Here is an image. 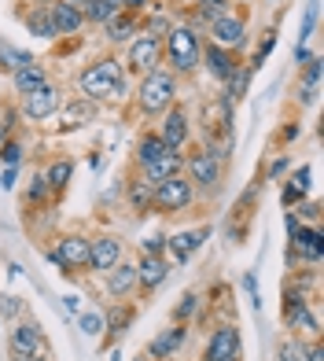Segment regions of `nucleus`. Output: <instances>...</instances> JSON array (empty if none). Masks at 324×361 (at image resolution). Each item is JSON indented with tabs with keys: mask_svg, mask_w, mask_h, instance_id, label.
<instances>
[{
	"mask_svg": "<svg viewBox=\"0 0 324 361\" xmlns=\"http://www.w3.org/2000/svg\"><path fill=\"white\" fill-rule=\"evenodd\" d=\"M77 96L92 104H118L129 96V74L118 56H104L77 71Z\"/></svg>",
	"mask_w": 324,
	"mask_h": 361,
	"instance_id": "nucleus-1",
	"label": "nucleus"
},
{
	"mask_svg": "<svg viewBox=\"0 0 324 361\" xmlns=\"http://www.w3.org/2000/svg\"><path fill=\"white\" fill-rule=\"evenodd\" d=\"M177 104V78L166 67H155L148 74H140L137 89H133V107L144 118H158Z\"/></svg>",
	"mask_w": 324,
	"mask_h": 361,
	"instance_id": "nucleus-2",
	"label": "nucleus"
},
{
	"mask_svg": "<svg viewBox=\"0 0 324 361\" xmlns=\"http://www.w3.org/2000/svg\"><path fill=\"white\" fill-rule=\"evenodd\" d=\"M199 52H203V41L188 23L170 26V34L162 37V63H166V71L173 78H192L199 71Z\"/></svg>",
	"mask_w": 324,
	"mask_h": 361,
	"instance_id": "nucleus-3",
	"label": "nucleus"
},
{
	"mask_svg": "<svg viewBox=\"0 0 324 361\" xmlns=\"http://www.w3.org/2000/svg\"><path fill=\"white\" fill-rule=\"evenodd\" d=\"M185 177L192 180L196 195H214L225 180V162L218 159V147L214 144L185 147Z\"/></svg>",
	"mask_w": 324,
	"mask_h": 361,
	"instance_id": "nucleus-4",
	"label": "nucleus"
},
{
	"mask_svg": "<svg viewBox=\"0 0 324 361\" xmlns=\"http://www.w3.org/2000/svg\"><path fill=\"white\" fill-rule=\"evenodd\" d=\"M199 203L196 188L185 173L177 177H166V180H155V195H151V214H162V218H173V214H188L192 207Z\"/></svg>",
	"mask_w": 324,
	"mask_h": 361,
	"instance_id": "nucleus-5",
	"label": "nucleus"
},
{
	"mask_svg": "<svg viewBox=\"0 0 324 361\" xmlns=\"http://www.w3.org/2000/svg\"><path fill=\"white\" fill-rule=\"evenodd\" d=\"M89 236L85 233H63L59 240H56V247L48 251V262L59 269V273H67V276H74V273H85L89 269Z\"/></svg>",
	"mask_w": 324,
	"mask_h": 361,
	"instance_id": "nucleus-6",
	"label": "nucleus"
},
{
	"mask_svg": "<svg viewBox=\"0 0 324 361\" xmlns=\"http://www.w3.org/2000/svg\"><path fill=\"white\" fill-rule=\"evenodd\" d=\"M8 354L11 361H44L48 357V343H44V332L37 321H15L11 328V339H8Z\"/></svg>",
	"mask_w": 324,
	"mask_h": 361,
	"instance_id": "nucleus-7",
	"label": "nucleus"
},
{
	"mask_svg": "<svg viewBox=\"0 0 324 361\" xmlns=\"http://www.w3.org/2000/svg\"><path fill=\"white\" fill-rule=\"evenodd\" d=\"M162 67V41L151 34H137L133 41L125 44V74H148Z\"/></svg>",
	"mask_w": 324,
	"mask_h": 361,
	"instance_id": "nucleus-8",
	"label": "nucleus"
},
{
	"mask_svg": "<svg viewBox=\"0 0 324 361\" xmlns=\"http://www.w3.org/2000/svg\"><path fill=\"white\" fill-rule=\"evenodd\" d=\"M162 126L155 129V133L162 137V144L170 147V152H185V147H192V114L188 107L173 104L166 114H158Z\"/></svg>",
	"mask_w": 324,
	"mask_h": 361,
	"instance_id": "nucleus-9",
	"label": "nucleus"
},
{
	"mask_svg": "<svg viewBox=\"0 0 324 361\" xmlns=\"http://www.w3.org/2000/svg\"><path fill=\"white\" fill-rule=\"evenodd\" d=\"M203 361H243V339H239V328L232 321H221L210 332Z\"/></svg>",
	"mask_w": 324,
	"mask_h": 361,
	"instance_id": "nucleus-10",
	"label": "nucleus"
},
{
	"mask_svg": "<svg viewBox=\"0 0 324 361\" xmlns=\"http://www.w3.org/2000/svg\"><path fill=\"white\" fill-rule=\"evenodd\" d=\"M210 44L218 48H229V52H239V48H247V19L232 8L225 11L221 19L210 23Z\"/></svg>",
	"mask_w": 324,
	"mask_h": 361,
	"instance_id": "nucleus-11",
	"label": "nucleus"
},
{
	"mask_svg": "<svg viewBox=\"0 0 324 361\" xmlns=\"http://www.w3.org/2000/svg\"><path fill=\"white\" fill-rule=\"evenodd\" d=\"M63 104V92L56 81H48V85H41L37 92H30L23 96V104H19V114L26 122H48V118H56V111Z\"/></svg>",
	"mask_w": 324,
	"mask_h": 361,
	"instance_id": "nucleus-12",
	"label": "nucleus"
},
{
	"mask_svg": "<svg viewBox=\"0 0 324 361\" xmlns=\"http://www.w3.org/2000/svg\"><path fill=\"white\" fill-rule=\"evenodd\" d=\"M89 269L96 273V276H104L107 269H115L118 262L125 258V243H122V236H115V233H100V236H89Z\"/></svg>",
	"mask_w": 324,
	"mask_h": 361,
	"instance_id": "nucleus-13",
	"label": "nucleus"
},
{
	"mask_svg": "<svg viewBox=\"0 0 324 361\" xmlns=\"http://www.w3.org/2000/svg\"><path fill=\"white\" fill-rule=\"evenodd\" d=\"M199 67L218 81V85H225L239 67H243V59H239V52H229V48H218V44H210V41H203V52H199Z\"/></svg>",
	"mask_w": 324,
	"mask_h": 361,
	"instance_id": "nucleus-14",
	"label": "nucleus"
},
{
	"mask_svg": "<svg viewBox=\"0 0 324 361\" xmlns=\"http://www.w3.org/2000/svg\"><path fill=\"white\" fill-rule=\"evenodd\" d=\"M206 240H210V225L170 233V236H166V262H170V266H185V262H188L192 255H196Z\"/></svg>",
	"mask_w": 324,
	"mask_h": 361,
	"instance_id": "nucleus-15",
	"label": "nucleus"
},
{
	"mask_svg": "<svg viewBox=\"0 0 324 361\" xmlns=\"http://www.w3.org/2000/svg\"><path fill=\"white\" fill-rule=\"evenodd\" d=\"M104 291H107L111 302L133 299V295H137V262H125L122 258L115 269H107L104 273Z\"/></svg>",
	"mask_w": 324,
	"mask_h": 361,
	"instance_id": "nucleus-16",
	"label": "nucleus"
},
{
	"mask_svg": "<svg viewBox=\"0 0 324 361\" xmlns=\"http://www.w3.org/2000/svg\"><path fill=\"white\" fill-rule=\"evenodd\" d=\"M170 269L173 266L166 262V255H140V262H137V291L140 295L158 291L170 281Z\"/></svg>",
	"mask_w": 324,
	"mask_h": 361,
	"instance_id": "nucleus-17",
	"label": "nucleus"
},
{
	"mask_svg": "<svg viewBox=\"0 0 324 361\" xmlns=\"http://www.w3.org/2000/svg\"><path fill=\"white\" fill-rule=\"evenodd\" d=\"M320 255H324V233L317 225H299V233L291 236V258L306 262V266H320Z\"/></svg>",
	"mask_w": 324,
	"mask_h": 361,
	"instance_id": "nucleus-18",
	"label": "nucleus"
},
{
	"mask_svg": "<svg viewBox=\"0 0 324 361\" xmlns=\"http://www.w3.org/2000/svg\"><path fill=\"white\" fill-rule=\"evenodd\" d=\"M151 195H155V180H148L140 170H133V177L125 180V203L137 218L151 214Z\"/></svg>",
	"mask_w": 324,
	"mask_h": 361,
	"instance_id": "nucleus-19",
	"label": "nucleus"
},
{
	"mask_svg": "<svg viewBox=\"0 0 324 361\" xmlns=\"http://www.w3.org/2000/svg\"><path fill=\"white\" fill-rule=\"evenodd\" d=\"M100 30H104V41H107L111 48H122V44H129V41L140 34V15H133V11H118L115 19L104 23Z\"/></svg>",
	"mask_w": 324,
	"mask_h": 361,
	"instance_id": "nucleus-20",
	"label": "nucleus"
},
{
	"mask_svg": "<svg viewBox=\"0 0 324 361\" xmlns=\"http://www.w3.org/2000/svg\"><path fill=\"white\" fill-rule=\"evenodd\" d=\"M48 15H52L59 37H77L81 30H85V15H81V8L67 4V0H52V4H48Z\"/></svg>",
	"mask_w": 324,
	"mask_h": 361,
	"instance_id": "nucleus-21",
	"label": "nucleus"
},
{
	"mask_svg": "<svg viewBox=\"0 0 324 361\" xmlns=\"http://www.w3.org/2000/svg\"><path fill=\"white\" fill-rule=\"evenodd\" d=\"M56 114H59V126L63 129H77V126H89L96 114H100V104L85 100V96H74V100H63Z\"/></svg>",
	"mask_w": 324,
	"mask_h": 361,
	"instance_id": "nucleus-22",
	"label": "nucleus"
},
{
	"mask_svg": "<svg viewBox=\"0 0 324 361\" xmlns=\"http://www.w3.org/2000/svg\"><path fill=\"white\" fill-rule=\"evenodd\" d=\"M185 339H188V324L177 321L173 328H166V332H158V336L148 343V357H151V361H170L177 350L185 347Z\"/></svg>",
	"mask_w": 324,
	"mask_h": 361,
	"instance_id": "nucleus-23",
	"label": "nucleus"
},
{
	"mask_svg": "<svg viewBox=\"0 0 324 361\" xmlns=\"http://www.w3.org/2000/svg\"><path fill=\"white\" fill-rule=\"evenodd\" d=\"M48 71H44V63L41 59H34V63H26V67H19V71H11V89H15V96H30V92H37L41 85H48Z\"/></svg>",
	"mask_w": 324,
	"mask_h": 361,
	"instance_id": "nucleus-24",
	"label": "nucleus"
},
{
	"mask_svg": "<svg viewBox=\"0 0 324 361\" xmlns=\"http://www.w3.org/2000/svg\"><path fill=\"white\" fill-rule=\"evenodd\" d=\"M284 324L291 328V336H313V339H320V317L313 314L310 302L287 310V314H284Z\"/></svg>",
	"mask_w": 324,
	"mask_h": 361,
	"instance_id": "nucleus-25",
	"label": "nucleus"
},
{
	"mask_svg": "<svg viewBox=\"0 0 324 361\" xmlns=\"http://www.w3.org/2000/svg\"><path fill=\"white\" fill-rule=\"evenodd\" d=\"M148 180H166V177H177L185 173V152H162L155 162H148V166L140 170Z\"/></svg>",
	"mask_w": 324,
	"mask_h": 361,
	"instance_id": "nucleus-26",
	"label": "nucleus"
},
{
	"mask_svg": "<svg viewBox=\"0 0 324 361\" xmlns=\"http://www.w3.org/2000/svg\"><path fill=\"white\" fill-rule=\"evenodd\" d=\"M41 173H44L48 188H52V200H56V195H63V192H67V185L74 180V162H70L67 155H59V159L48 162V166H44Z\"/></svg>",
	"mask_w": 324,
	"mask_h": 361,
	"instance_id": "nucleus-27",
	"label": "nucleus"
},
{
	"mask_svg": "<svg viewBox=\"0 0 324 361\" xmlns=\"http://www.w3.org/2000/svg\"><path fill=\"white\" fill-rule=\"evenodd\" d=\"M129 324H133V306L122 310V302H111V310L104 314V336H107V343H118Z\"/></svg>",
	"mask_w": 324,
	"mask_h": 361,
	"instance_id": "nucleus-28",
	"label": "nucleus"
},
{
	"mask_svg": "<svg viewBox=\"0 0 324 361\" xmlns=\"http://www.w3.org/2000/svg\"><path fill=\"white\" fill-rule=\"evenodd\" d=\"M162 152H170V147L162 144L158 133H151V129H148V133H140V140H137V147H133V170H144V166H148V162H155Z\"/></svg>",
	"mask_w": 324,
	"mask_h": 361,
	"instance_id": "nucleus-29",
	"label": "nucleus"
},
{
	"mask_svg": "<svg viewBox=\"0 0 324 361\" xmlns=\"http://www.w3.org/2000/svg\"><path fill=\"white\" fill-rule=\"evenodd\" d=\"M23 26H26L34 37H41V41H56V37H59V34H56L52 15H48V8H37V4L23 15Z\"/></svg>",
	"mask_w": 324,
	"mask_h": 361,
	"instance_id": "nucleus-30",
	"label": "nucleus"
},
{
	"mask_svg": "<svg viewBox=\"0 0 324 361\" xmlns=\"http://www.w3.org/2000/svg\"><path fill=\"white\" fill-rule=\"evenodd\" d=\"M122 11V0H85L81 15H85V26H104Z\"/></svg>",
	"mask_w": 324,
	"mask_h": 361,
	"instance_id": "nucleus-31",
	"label": "nucleus"
},
{
	"mask_svg": "<svg viewBox=\"0 0 324 361\" xmlns=\"http://www.w3.org/2000/svg\"><path fill=\"white\" fill-rule=\"evenodd\" d=\"M225 11H232L229 0H199V4H196V19H192V30H196V26H210L214 19H221Z\"/></svg>",
	"mask_w": 324,
	"mask_h": 361,
	"instance_id": "nucleus-32",
	"label": "nucleus"
},
{
	"mask_svg": "<svg viewBox=\"0 0 324 361\" xmlns=\"http://www.w3.org/2000/svg\"><path fill=\"white\" fill-rule=\"evenodd\" d=\"M247 85H251V71L239 67L229 81H225V100H229V104H239L243 96H247Z\"/></svg>",
	"mask_w": 324,
	"mask_h": 361,
	"instance_id": "nucleus-33",
	"label": "nucleus"
},
{
	"mask_svg": "<svg viewBox=\"0 0 324 361\" xmlns=\"http://www.w3.org/2000/svg\"><path fill=\"white\" fill-rule=\"evenodd\" d=\"M48 200H52V188H48L44 173H34V177H30V185H26V203L30 207H44Z\"/></svg>",
	"mask_w": 324,
	"mask_h": 361,
	"instance_id": "nucleus-34",
	"label": "nucleus"
},
{
	"mask_svg": "<svg viewBox=\"0 0 324 361\" xmlns=\"http://www.w3.org/2000/svg\"><path fill=\"white\" fill-rule=\"evenodd\" d=\"M273 48H277V34H273V30H269V34L262 37V41H258V48H254V56L247 59V63H243V67H247L251 74L258 71V67H262V63L269 59V52H273Z\"/></svg>",
	"mask_w": 324,
	"mask_h": 361,
	"instance_id": "nucleus-35",
	"label": "nucleus"
},
{
	"mask_svg": "<svg viewBox=\"0 0 324 361\" xmlns=\"http://www.w3.org/2000/svg\"><path fill=\"white\" fill-rule=\"evenodd\" d=\"M170 19H166V15H148V19H140V34H151V37H166L170 34Z\"/></svg>",
	"mask_w": 324,
	"mask_h": 361,
	"instance_id": "nucleus-36",
	"label": "nucleus"
},
{
	"mask_svg": "<svg viewBox=\"0 0 324 361\" xmlns=\"http://www.w3.org/2000/svg\"><path fill=\"white\" fill-rule=\"evenodd\" d=\"M0 63L11 67V71H19V67H26V63H34V56L19 52V48H11V44H0Z\"/></svg>",
	"mask_w": 324,
	"mask_h": 361,
	"instance_id": "nucleus-37",
	"label": "nucleus"
},
{
	"mask_svg": "<svg viewBox=\"0 0 324 361\" xmlns=\"http://www.w3.org/2000/svg\"><path fill=\"white\" fill-rule=\"evenodd\" d=\"M280 361H306V343L302 336H287L280 343Z\"/></svg>",
	"mask_w": 324,
	"mask_h": 361,
	"instance_id": "nucleus-38",
	"label": "nucleus"
},
{
	"mask_svg": "<svg viewBox=\"0 0 324 361\" xmlns=\"http://www.w3.org/2000/svg\"><path fill=\"white\" fill-rule=\"evenodd\" d=\"M0 162H4V166H19V162H23V144L15 137L0 140Z\"/></svg>",
	"mask_w": 324,
	"mask_h": 361,
	"instance_id": "nucleus-39",
	"label": "nucleus"
},
{
	"mask_svg": "<svg viewBox=\"0 0 324 361\" xmlns=\"http://www.w3.org/2000/svg\"><path fill=\"white\" fill-rule=\"evenodd\" d=\"M299 81H302V89H317L320 85V56H310V59L302 63Z\"/></svg>",
	"mask_w": 324,
	"mask_h": 361,
	"instance_id": "nucleus-40",
	"label": "nucleus"
},
{
	"mask_svg": "<svg viewBox=\"0 0 324 361\" xmlns=\"http://www.w3.org/2000/svg\"><path fill=\"white\" fill-rule=\"evenodd\" d=\"M196 310H199V295H196V291H188L185 299L177 302V306H173V321H181V324H188V317L196 314Z\"/></svg>",
	"mask_w": 324,
	"mask_h": 361,
	"instance_id": "nucleus-41",
	"label": "nucleus"
},
{
	"mask_svg": "<svg viewBox=\"0 0 324 361\" xmlns=\"http://www.w3.org/2000/svg\"><path fill=\"white\" fill-rule=\"evenodd\" d=\"M77 328H81L85 336L100 339V336H104V314H96V310H92V314H81V317H77Z\"/></svg>",
	"mask_w": 324,
	"mask_h": 361,
	"instance_id": "nucleus-42",
	"label": "nucleus"
},
{
	"mask_svg": "<svg viewBox=\"0 0 324 361\" xmlns=\"http://www.w3.org/2000/svg\"><path fill=\"white\" fill-rule=\"evenodd\" d=\"M140 251H144V255H166V236H162V233L144 236V240H140Z\"/></svg>",
	"mask_w": 324,
	"mask_h": 361,
	"instance_id": "nucleus-43",
	"label": "nucleus"
},
{
	"mask_svg": "<svg viewBox=\"0 0 324 361\" xmlns=\"http://www.w3.org/2000/svg\"><path fill=\"white\" fill-rule=\"evenodd\" d=\"M0 317H8V321L23 317V299H15V295H4V302H0Z\"/></svg>",
	"mask_w": 324,
	"mask_h": 361,
	"instance_id": "nucleus-44",
	"label": "nucleus"
},
{
	"mask_svg": "<svg viewBox=\"0 0 324 361\" xmlns=\"http://www.w3.org/2000/svg\"><path fill=\"white\" fill-rule=\"evenodd\" d=\"M317 26V0H310V8H306V19H302V34H299V44H306V37L313 34Z\"/></svg>",
	"mask_w": 324,
	"mask_h": 361,
	"instance_id": "nucleus-45",
	"label": "nucleus"
},
{
	"mask_svg": "<svg viewBox=\"0 0 324 361\" xmlns=\"http://www.w3.org/2000/svg\"><path fill=\"white\" fill-rule=\"evenodd\" d=\"M299 221L317 225L320 221V203H299Z\"/></svg>",
	"mask_w": 324,
	"mask_h": 361,
	"instance_id": "nucleus-46",
	"label": "nucleus"
},
{
	"mask_svg": "<svg viewBox=\"0 0 324 361\" xmlns=\"http://www.w3.org/2000/svg\"><path fill=\"white\" fill-rule=\"evenodd\" d=\"M287 185H295V188L306 195V192H310V166H299V170H295V177H291Z\"/></svg>",
	"mask_w": 324,
	"mask_h": 361,
	"instance_id": "nucleus-47",
	"label": "nucleus"
},
{
	"mask_svg": "<svg viewBox=\"0 0 324 361\" xmlns=\"http://www.w3.org/2000/svg\"><path fill=\"white\" fill-rule=\"evenodd\" d=\"M15 177H19V166H4V170H0V188L11 192L15 188Z\"/></svg>",
	"mask_w": 324,
	"mask_h": 361,
	"instance_id": "nucleus-48",
	"label": "nucleus"
},
{
	"mask_svg": "<svg viewBox=\"0 0 324 361\" xmlns=\"http://www.w3.org/2000/svg\"><path fill=\"white\" fill-rule=\"evenodd\" d=\"M280 200H284V207H295V203H302V200H306V195H302L295 185H284V195H280Z\"/></svg>",
	"mask_w": 324,
	"mask_h": 361,
	"instance_id": "nucleus-49",
	"label": "nucleus"
},
{
	"mask_svg": "<svg viewBox=\"0 0 324 361\" xmlns=\"http://www.w3.org/2000/svg\"><path fill=\"white\" fill-rule=\"evenodd\" d=\"M243 288L251 291V302H254V310H262V299H258V281H254V273L243 276Z\"/></svg>",
	"mask_w": 324,
	"mask_h": 361,
	"instance_id": "nucleus-50",
	"label": "nucleus"
},
{
	"mask_svg": "<svg viewBox=\"0 0 324 361\" xmlns=\"http://www.w3.org/2000/svg\"><path fill=\"white\" fill-rule=\"evenodd\" d=\"M144 8H151V0H122V11H133V15H140Z\"/></svg>",
	"mask_w": 324,
	"mask_h": 361,
	"instance_id": "nucleus-51",
	"label": "nucleus"
},
{
	"mask_svg": "<svg viewBox=\"0 0 324 361\" xmlns=\"http://www.w3.org/2000/svg\"><path fill=\"white\" fill-rule=\"evenodd\" d=\"M291 166L287 159H277V162H269V180H277V177H284V170Z\"/></svg>",
	"mask_w": 324,
	"mask_h": 361,
	"instance_id": "nucleus-52",
	"label": "nucleus"
},
{
	"mask_svg": "<svg viewBox=\"0 0 324 361\" xmlns=\"http://www.w3.org/2000/svg\"><path fill=\"white\" fill-rule=\"evenodd\" d=\"M295 137H299V122H287V126L280 129V140L287 144V140H295Z\"/></svg>",
	"mask_w": 324,
	"mask_h": 361,
	"instance_id": "nucleus-53",
	"label": "nucleus"
},
{
	"mask_svg": "<svg viewBox=\"0 0 324 361\" xmlns=\"http://www.w3.org/2000/svg\"><path fill=\"white\" fill-rule=\"evenodd\" d=\"M306 59H310V48H306V44H295V63H299V67H302Z\"/></svg>",
	"mask_w": 324,
	"mask_h": 361,
	"instance_id": "nucleus-54",
	"label": "nucleus"
},
{
	"mask_svg": "<svg viewBox=\"0 0 324 361\" xmlns=\"http://www.w3.org/2000/svg\"><path fill=\"white\" fill-rule=\"evenodd\" d=\"M299 225H302L299 214H287V236H295V233H299Z\"/></svg>",
	"mask_w": 324,
	"mask_h": 361,
	"instance_id": "nucleus-55",
	"label": "nucleus"
},
{
	"mask_svg": "<svg viewBox=\"0 0 324 361\" xmlns=\"http://www.w3.org/2000/svg\"><path fill=\"white\" fill-rule=\"evenodd\" d=\"M111 361H122V350H111Z\"/></svg>",
	"mask_w": 324,
	"mask_h": 361,
	"instance_id": "nucleus-56",
	"label": "nucleus"
},
{
	"mask_svg": "<svg viewBox=\"0 0 324 361\" xmlns=\"http://www.w3.org/2000/svg\"><path fill=\"white\" fill-rule=\"evenodd\" d=\"M67 4H74V8H81V4H85V0H67Z\"/></svg>",
	"mask_w": 324,
	"mask_h": 361,
	"instance_id": "nucleus-57",
	"label": "nucleus"
},
{
	"mask_svg": "<svg viewBox=\"0 0 324 361\" xmlns=\"http://www.w3.org/2000/svg\"><path fill=\"white\" fill-rule=\"evenodd\" d=\"M0 140H4V129H0Z\"/></svg>",
	"mask_w": 324,
	"mask_h": 361,
	"instance_id": "nucleus-58",
	"label": "nucleus"
},
{
	"mask_svg": "<svg viewBox=\"0 0 324 361\" xmlns=\"http://www.w3.org/2000/svg\"><path fill=\"white\" fill-rule=\"evenodd\" d=\"M0 302H4V295H0Z\"/></svg>",
	"mask_w": 324,
	"mask_h": 361,
	"instance_id": "nucleus-59",
	"label": "nucleus"
}]
</instances>
